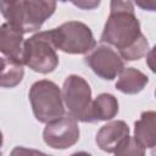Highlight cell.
<instances>
[{
    "mask_svg": "<svg viewBox=\"0 0 156 156\" xmlns=\"http://www.w3.org/2000/svg\"><path fill=\"white\" fill-rule=\"evenodd\" d=\"M93 72L105 80H112L124 68L123 57L107 45L95 46L85 57Z\"/></svg>",
    "mask_w": 156,
    "mask_h": 156,
    "instance_id": "52a82bcc",
    "label": "cell"
},
{
    "mask_svg": "<svg viewBox=\"0 0 156 156\" xmlns=\"http://www.w3.org/2000/svg\"><path fill=\"white\" fill-rule=\"evenodd\" d=\"M155 96H156V90H155Z\"/></svg>",
    "mask_w": 156,
    "mask_h": 156,
    "instance_id": "d6986e66",
    "label": "cell"
},
{
    "mask_svg": "<svg viewBox=\"0 0 156 156\" xmlns=\"http://www.w3.org/2000/svg\"><path fill=\"white\" fill-rule=\"evenodd\" d=\"M29 101L34 117L41 123H49L65 115L62 91L51 80L35 82L29 90Z\"/></svg>",
    "mask_w": 156,
    "mask_h": 156,
    "instance_id": "7a4b0ae2",
    "label": "cell"
},
{
    "mask_svg": "<svg viewBox=\"0 0 156 156\" xmlns=\"http://www.w3.org/2000/svg\"><path fill=\"white\" fill-rule=\"evenodd\" d=\"M101 41L117 48L126 61L139 60L149 52V43L140 30L132 0H111Z\"/></svg>",
    "mask_w": 156,
    "mask_h": 156,
    "instance_id": "6da1fadb",
    "label": "cell"
},
{
    "mask_svg": "<svg viewBox=\"0 0 156 156\" xmlns=\"http://www.w3.org/2000/svg\"><path fill=\"white\" fill-rule=\"evenodd\" d=\"M134 139L144 149L156 146V111H145L135 121Z\"/></svg>",
    "mask_w": 156,
    "mask_h": 156,
    "instance_id": "30bf717a",
    "label": "cell"
},
{
    "mask_svg": "<svg viewBox=\"0 0 156 156\" xmlns=\"http://www.w3.org/2000/svg\"><path fill=\"white\" fill-rule=\"evenodd\" d=\"M136 6L145 11H154L156 12V0H134Z\"/></svg>",
    "mask_w": 156,
    "mask_h": 156,
    "instance_id": "2e32d148",
    "label": "cell"
},
{
    "mask_svg": "<svg viewBox=\"0 0 156 156\" xmlns=\"http://www.w3.org/2000/svg\"><path fill=\"white\" fill-rule=\"evenodd\" d=\"M149 83V77L134 67H124L116 82V89L123 94L133 95L140 93Z\"/></svg>",
    "mask_w": 156,
    "mask_h": 156,
    "instance_id": "8fae6325",
    "label": "cell"
},
{
    "mask_svg": "<svg viewBox=\"0 0 156 156\" xmlns=\"http://www.w3.org/2000/svg\"><path fill=\"white\" fill-rule=\"evenodd\" d=\"M23 32L9 24L4 23L0 28V50L4 56L23 63Z\"/></svg>",
    "mask_w": 156,
    "mask_h": 156,
    "instance_id": "9c48e42d",
    "label": "cell"
},
{
    "mask_svg": "<svg viewBox=\"0 0 156 156\" xmlns=\"http://www.w3.org/2000/svg\"><path fill=\"white\" fill-rule=\"evenodd\" d=\"M116 155H144L145 149L140 146L134 138H130L122 147H119L116 152Z\"/></svg>",
    "mask_w": 156,
    "mask_h": 156,
    "instance_id": "5bb4252c",
    "label": "cell"
},
{
    "mask_svg": "<svg viewBox=\"0 0 156 156\" xmlns=\"http://www.w3.org/2000/svg\"><path fill=\"white\" fill-rule=\"evenodd\" d=\"M79 133L77 119L71 115H63L46 123L43 132V139L50 147L63 150L73 146L79 140Z\"/></svg>",
    "mask_w": 156,
    "mask_h": 156,
    "instance_id": "8992f818",
    "label": "cell"
},
{
    "mask_svg": "<svg viewBox=\"0 0 156 156\" xmlns=\"http://www.w3.org/2000/svg\"><path fill=\"white\" fill-rule=\"evenodd\" d=\"M129 139L128 124L124 121H111L99 129L95 141L102 151L116 152Z\"/></svg>",
    "mask_w": 156,
    "mask_h": 156,
    "instance_id": "ba28073f",
    "label": "cell"
},
{
    "mask_svg": "<svg viewBox=\"0 0 156 156\" xmlns=\"http://www.w3.org/2000/svg\"><path fill=\"white\" fill-rule=\"evenodd\" d=\"M51 37L56 49L66 54H88L96 45L91 29L79 21H68L51 29Z\"/></svg>",
    "mask_w": 156,
    "mask_h": 156,
    "instance_id": "277c9868",
    "label": "cell"
},
{
    "mask_svg": "<svg viewBox=\"0 0 156 156\" xmlns=\"http://www.w3.org/2000/svg\"><path fill=\"white\" fill-rule=\"evenodd\" d=\"M118 113V101L112 94H100L93 100L90 111V122L110 121Z\"/></svg>",
    "mask_w": 156,
    "mask_h": 156,
    "instance_id": "7c38bea8",
    "label": "cell"
},
{
    "mask_svg": "<svg viewBox=\"0 0 156 156\" xmlns=\"http://www.w3.org/2000/svg\"><path fill=\"white\" fill-rule=\"evenodd\" d=\"M62 98L68 113L73 118L80 122H90L91 89L84 78L76 74L68 76L63 82Z\"/></svg>",
    "mask_w": 156,
    "mask_h": 156,
    "instance_id": "5b68a950",
    "label": "cell"
},
{
    "mask_svg": "<svg viewBox=\"0 0 156 156\" xmlns=\"http://www.w3.org/2000/svg\"><path fill=\"white\" fill-rule=\"evenodd\" d=\"M58 1H62V2H66V1H71V0H58Z\"/></svg>",
    "mask_w": 156,
    "mask_h": 156,
    "instance_id": "ac0fdd59",
    "label": "cell"
},
{
    "mask_svg": "<svg viewBox=\"0 0 156 156\" xmlns=\"http://www.w3.org/2000/svg\"><path fill=\"white\" fill-rule=\"evenodd\" d=\"M71 2L80 10H94L100 5L101 0H71Z\"/></svg>",
    "mask_w": 156,
    "mask_h": 156,
    "instance_id": "9a60e30c",
    "label": "cell"
},
{
    "mask_svg": "<svg viewBox=\"0 0 156 156\" xmlns=\"http://www.w3.org/2000/svg\"><path fill=\"white\" fill-rule=\"evenodd\" d=\"M146 63L149 68L154 73H156V45L151 50H149V52L146 54Z\"/></svg>",
    "mask_w": 156,
    "mask_h": 156,
    "instance_id": "e0dca14e",
    "label": "cell"
},
{
    "mask_svg": "<svg viewBox=\"0 0 156 156\" xmlns=\"http://www.w3.org/2000/svg\"><path fill=\"white\" fill-rule=\"evenodd\" d=\"M24 76L23 63L9 58L6 56L1 57V77L0 85L2 88H13L18 85Z\"/></svg>",
    "mask_w": 156,
    "mask_h": 156,
    "instance_id": "4fadbf2b",
    "label": "cell"
},
{
    "mask_svg": "<svg viewBox=\"0 0 156 156\" xmlns=\"http://www.w3.org/2000/svg\"><path fill=\"white\" fill-rule=\"evenodd\" d=\"M23 65L38 73H51L58 66L56 46L52 41L51 30L39 32L24 40Z\"/></svg>",
    "mask_w": 156,
    "mask_h": 156,
    "instance_id": "3957f363",
    "label": "cell"
}]
</instances>
